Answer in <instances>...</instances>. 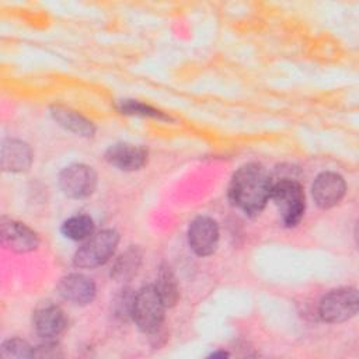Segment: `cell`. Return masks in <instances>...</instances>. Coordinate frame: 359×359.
Segmentation results:
<instances>
[{"label": "cell", "instance_id": "obj_14", "mask_svg": "<svg viewBox=\"0 0 359 359\" xmlns=\"http://www.w3.org/2000/svg\"><path fill=\"white\" fill-rule=\"evenodd\" d=\"M50 114L53 119L66 130H70L79 136L91 137L95 133V126L91 121H88L86 116L79 114L77 111H73L66 107L55 105L50 109Z\"/></svg>", "mask_w": 359, "mask_h": 359}, {"label": "cell", "instance_id": "obj_10", "mask_svg": "<svg viewBox=\"0 0 359 359\" xmlns=\"http://www.w3.org/2000/svg\"><path fill=\"white\" fill-rule=\"evenodd\" d=\"M57 290L65 300L77 306L90 304L97 293L94 280L83 273L63 276L57 285Z\"/></svg>", "mask_w": 359, "mask_h": 359}, {"label": "cell", "instance_id": "obj_22", "mask_svg": "<svg viewBox=\"0 0 359 359\" xmlns=\"http://www.w3.org/2000/svg\"><path fill=\"white\" fill-rule=\"evenodd\" d=\"M226 356H229L227 352H213L210 355V358H226Z\"/></svg>", "mask_w": 359, "mask_h": 359}, {"label": "cell", "instance_id": "obj_9", "mask_svg": "<svg viewBox=\"0 0 359 359\" xmlns=\"http://www.w3.org/2000/svg\"><path fill=\"white\" fill-rule=\"evenodd\" d=\"M0 227L1 243L10 251L29 252L39 245L38 234L21 222L3 217Z\"/></svg>", "mask_w": 359, "mask_h": 359}, {"label": "cell", "instance_id": "obj_15", "mask_svg": "<svg viewBox=\"0 0 359 359\" xmlns=\"http://www.w3.org/2000/svg\"><path fill=\"white\" fill-rule=\"evenodd\" d=\"M60 230L66 238L83 241L94 234V222L87 215H74L63 222Z\"/></svg>", "mask_w": 359, "mask_h": 359}, {"label": "cell", "instance_id": "obj_12", "mask_svg": "<svg viewBox=\"0 0 359 359\" xmlns=\"http://www.w3.org/2000/svg\"><path fill=\"white\" fill-rule=\"evenodd\" d=\"M105 160L122 171H135L147 161V150L130 143H116L105 151Z\"/></svg>", "mask_w": 359, "mask_h": 359}, {"label": "cell", "instance_id": "obj_7", "mask_svg": "<svg viewBox=\"0 0 359 359\" xmlns=\"http://www.w3.org/2000/svg\"><path fill=\"white\" fill-rule=\"evenodd\" d=\"M188 243L196 255L213 254L219 244V226L208 216L195 217L188 229Z\"/></svg>", "mask_w": 359, "mask_h": 359}, {"label": "cell", "instance_id": "obj_3", "mask_svg": "<svg viewBox=\"0 0 359 359\" xmlns=\"http://www.w3.org/2000/svg\"><path fill=\"white\" fill-rule=\"evenodd\" d=\"M271 199L276 205L285 226L293 227L302 220L306 201L303 187L297 181L285 178L272 184Z\"/></svg>", "mask_w": 359, "mask_h": 359}, {"label": "cell", "instance_id": "obj_21", "mask_svg": "<svg viewBox=\"0 0 359 359\" xmlns=\"http://www.w3.org/2000/svg\"><path fill=\"white\" fill-rule=\"evenodd\" d=\"M45 344H41L34 348V358H56L62 353L59 352V348L56 344L52 342V339H45Z\"/></svg>", "mask_w": 359, "mask_h": 359}, {"label": "cell", "instance_id": "obj_2", "mask_svg": "<svg viewBox=\"0 0 359 359\" xmlns=\"http://www.w3.org/2000/svg\"><path fill=\"white\" fill-rule=\"evenodd\" d=\"M165 304L154 285L139 289L133 296L132 320L143 332H156L164 320Z\"/></svg>", "mask_w": 359, "mask_h": 359}, {"label": "cell", "instance_id": "obj_4", "mask_svg": "<svg viewBox=\"0 0 359 359\" xmlns=\"http://www.w3.org/2000/svg\"><path fill=\"white\" fill-rule=\"evenodd\" d=\"M119 243V234L112 230H101L86 240L76 251L73 262L79 268H95L111 259Z\"/></svg>", "mask_w": 359, "mask_h": 359}, {"label": "cell", "instance_id": "obj_17", "mask_svg": "<svg viewBox=\"0 0 359 359\" xmlns=\"http://www.w3.org/2000/svg\"><path fill=\"white\" fill-rule=\"evenodd\" d=\"M140 262H142L140 251L137 248H129L115 261L111 275L118 280H128L137 272Z\"/></svg>", "mask_w": 359, "mask_h": 359}, {"label": "cell", "instance_id": "obj_11", "mask_svg": "<svg viewBox=\"0 0 359 359\" xmlns=\"http://www.w3.org/2000/svg\"><path fill=\"white\" fill-rule=\"evenodd\" d=\"M32 325L41 338L53 339L63 332L67 325V318L59 306L43 304L34 311Z\"/></svg>", "mask_w": 359, "mask_h": 359}, {"label": "cell", "instance_id": "obj_19", "mask_svg": "<svg viewBox=\"0 0 359 359\" xmlns=\"http://www.w3.org/2000/svg\"><path fill=\"white\" fill-rule=\"evenodd\" d=\"M0 355L3 358H32L34 356V346H31L27 341L20 338H10L1 344Z\"/></svg>", "mask_w": 359, "mask_h": 359}, {"label": "cell", "instance_id": "obj_8", "mask_svg": "<svg viewBox=\"0 0 359 359\" xmlns=\"http://www.w3.org/2000/svg\"><path fill=\"white\" fill-rule=\"evenodd\" d=\"M345 180L332 171H324L318 174L311 187L313 199L321 209H330L339 203L345 195Z\"/></svg>", "mask_w": 359, "mask_h": 359}, {"label": "cell", "instance_id": "obj_6", "mask_svg": "<svg viewBox=\"0 0 359 359\" xmlns=\"http://www.w3.org/2000/svg\"><path fill=\"white\" fill-rule=\"evenodd\" d=\"M59 187L65 195L73 199L90 196L97 187V172L93 167L81 163L65 167L59 174Z\"/></svg>", "mask_w": 359, "mask_h": 359}, {"label": "cell", "instance_id": "obj_5", "mask_svg": "<svg viewBox=\"0 0 359 359\" xmlns=\"http://www.w3.org/2000/svg\"><path fill=\"white\" fill-rule=\"evenodd\" d=\"M358 290L355 287H339L323 296L318 314L325 323H344L358 313Z\"/></svg>", "mask_w": 359, "mask_h": 359}, {"label": "cell", "instance_id": "obj_16", "mask_svg": "<svg viewBox=\"0 0 359 359\" xmlns=\"http://www.w3.org/2000/svg\"><path fill=\"white\" fill-rule=\"evenodd\" d=\"M156 289L164 302L165 307H171L177 303L178 300V283L175 279L174 272L168 265H161L158 275H157V282H156Z\"/></svg>", "mask_w": 359, "mask_h": 359}, {"label": "cell", "instance_id": "obj_18", "mask_svg": "<svg viewBox=\"0 0 359 359\" xmlns=\"http://www.w3.org/2000/svg\"><path fill=\"white\" fill-rule=\"evenodd\" d=\"M119 111L122 114H128V115H139V116H150V118H156L160 121H170L171 118L167 116L164 112L142 104L139 101H133V100H125L119 104Z\"/></svg>", "mask_w": 359, "mask_h": 359}, {"label": "cell", "instance_id": "obj_20", "mask_svg": "<svg viewBox=\"0 0 359 359\" xmlns=\"http://www.w3.org/2000/svg\"><path fill=\"white\" fill-rule=\"evenodd\" d=\"M133 296H135V293H132L129 289H126V290H122V293L115 299L114 310H115L116 317H119V318L130 317L132 318Z\"/></svg>", "mask_w": 359, "mask_h": 359}, {"label": "cell", "instance_id": "obj_1", "mask_svg": "<svg viewBox=\"0 0 359 359\" xmlns=\"http://www.w3.org/2000/svg\"><path fill=\"white\" fill-rule=\"evenodd\" d=\"M272 181L266 170L259 164H245L240 167L229 187L230 201L245 215L255 216L262 212L271 199Z\"/></svg>", "mask_w": 359, "mask_h": 359}, {"label": "cell", "instance_id": "obj_13", "mask_svg": "<svg viewBox=\"0 0 359 359\" xmlns=\"http://www.w3.org/2000/svg\"><path fill=\"white\" fill-rule=\"evenodd\" d=\"M31 147L18 139H7L1 146V168L8 172L27 171L32 164Z\"/></svg>", "mask_w": 359, "mask_h": 359}]
</instances>
